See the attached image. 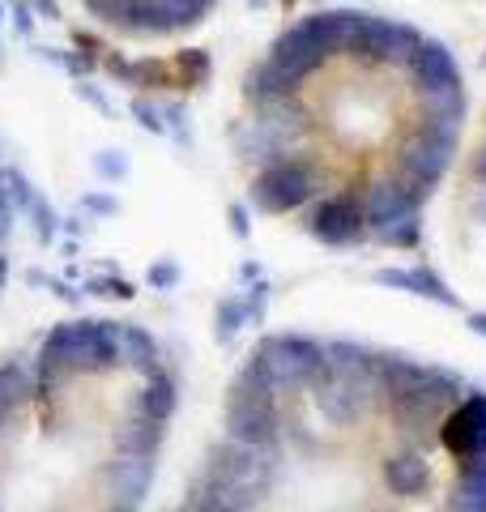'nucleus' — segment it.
Returning a JSON list of instances; mask_svg holds the SVG:
<instances>
[{
	"mask_svg": "<svg viewBox=\"0 0 486 512\" xmlns=\"http://www.w3.org/2000/svg\"><path fill=\"white\" fill-rule=\"evenodd\" d=\"M469 180H474V214L478 222H486V133L478 141V150H474V163H469Z\"/></svg>",
	"mask_w": 486,
	"mask_h": 512,
	"instance_id": "15",
	"label": "nucleus"
},
{
	"mask_svg": "<svg viewBox=\"0 0 486 512\" xmlns=\"http://www.w3.org/2000/svg\"><path fill=\"white\" fill-rule=\"evenodd\" d=\"M0 431H5V419H0Z\"/></svg>",
	"mask_w": 486,
	"mask_h": 512,
	"instance_id": "21",
	"label": "nucleus"
},
{
	"mask_svg": "<svg viewBox=\"0 0 486 512\" xmlns=\"http://www.w3.org/2000/svg\"><path fill=\"white\" fill-rule=\"evenodd\" d=\"M469 329L482 333V338H486V316H482V312H478V316H469Z\"/></svg>",
	"mask_w": 486,
	"mask_h": 512,
	"instance_id": "20",
	"label": "nucleus"
},
{
	"mask_svg": "<svg viewBox=\"0 0 486 512\" xmlns=\"http://www.w3.org/2000/svg\"><path fill=\"white\" fill-rule=\"evenodd\" d=\"M175 512H231V508L218 504V500H209V495H201V491H188L184 504L175 508Z\"/></svg>",
	"mask_w": 486,
	"mask_h": 512,
	"instance_id": "16",
	"label": "nucleus"
},
{
	"mask_svg": "<svg viewBox=\"0 0 486 512\" xmlns=\"http://www.w3.org/2000/svg\"><path fill=\"white\" fill-rule=\"evenodd\" d=\"M111 329H116V359L128 367V372L137 376H154L158 372V342L154 333H145L141 325H116L111 320Z\"/></svg>",
	"mask_w": 486,
	"mask_h": 512,
	"instance_id": "10",
	"label": "nucleus"
},
{
	"mask_svg": "<svg viewBox=\"0 0 486 512\" xmlns=\"http://www.w3.org/2000/svg\"><path fill=\"white\" fill-rule=\"evenodd\" d=\"M90 291H94V295H116V299H128V295H133V286H128L124 278H94V282H90Z\"/></svg>",
	"mask_w": 486,
	"mask_h": 512,
	"instance_id": "17",
	"label": "nucleus"
},
{
	"mask_svg": "<svg viewBox=\"0 0 486 512\" xmlns=\"http://www.w3.org/2000/svg\"><path fill=\"white\" fill-rule=\"evenodd\" d=\"M30 393H35V376H30V367L22 359L0 363V419L9 423V414L30 402Z\"/></svg>",
	"mask_w": 486,
	"mask_h": 512,
	"instance_id": "12",
	"label": "nucleus"
},
{
	"mask_svg": "<svg viewBox=\"0 0 486 512\" xmlns=\"http://www.w3.org/2000/svg\"><path fill=\"white\" fill-rule=\"evenodd\" d=\"M303 227L312 239L329 248H350V244H363L367 239V218H363V205L359 197H320L303 210Z\"/></svg>",
	"mask_w": 486,
	"mask_h": 512,
	"instance_id": "6",
	"label": "nucleus"
},
{
	"mask_svg": "<svg viewBox=\"0 0 486 512\" xmlns=\"http://www.w3.org/2000/svg\"><path fill=\"white\" fill-rule=\"evenodd\" d=\"M435 440L444 444V453L457 461V466L461 461L486 457V393L465 389L461 402L440 419V436Z\"/></svg>",
	"mask_w": 486,
	"mask_h": 512,
	"instance_id": "5",
	"label": "nucleus"
},
{
	"mask_svg": "<svg viewBox=\"0 0 486 512\" xmlns=\"http://www.w3.org/2000/svg\"><path fill=\"white\" fill-rule=\"evenodd\" d=\"M248 299L243 295H226L222 303H218V325H214V333H218V342H231L235 333L248 325Z\"/></svg>",
	"mask_w": 486,
	"mask_h": 512,
	"instance_id": "14",
	"label": "nucleus"
},
{
	"mask_svg": "<svg viewBox=\"0 0 486 512\" xmlns=\"http://www.w3.org/2000/svg\"><path fill=\"white\" fill-rule=\"evenodd\" d=\"M94 22L133 39H167L201 26L222 0H77Z\"/></svg>",
	"mask_w": 486,
	"mask_h": 512,
	"instance_id": "2",
	"label": "nucleus"
},
{
	"mask_svg": "<svg viewBox=\"0 0 486 512\" xmlns=\"http://www.w3.org/2000/svg\"><path fill=\"white\" fill-rule=\"evenodd\" d=\"M175 406H180L175 380L158 367L154 376H145V389H141V397H137V410H141V414H150V419H158V423H171Z\"/></svg>",
	"mask_w": 486,
	"mask_h": 512,
	"instance_id": "13",
	"label": "nucleus"
},
{
	"mask_svg": "<svg viewBox=\"0 0 486 512\" xmlns=\"http://www.w3.org/2000/svg\"><path fill=\"white\" fill-rule=\"evenodd\" d=\"M465 128L452 52L401 18L320 9L290 22L243 77L235 150L261 214L405 184L431 201Z\"/></svg>",
	"mask_w": 486,
	"mask_h": 512,
	"instance_id": "1",
	"label": "nucleus"
},
{
	"mask_svg": "<svg viewBox=\"0 0 486 512\" xmlns=\"http://www.w3.org/2000/svg\"><path fill=\"white\" fill-rule=\"evenodd\" d=\"M226 436L252 448H282L278 389L256 355L239 367V376L226 389Z\"/></svg>",
	"mask_w": 486,
	"mask_h": 512,
	"instance_id": "3",
	"label": "nucleus"
},
{
	"mask_svg": "<svg viewBox=\"0 0 486 512\" xmlns=\"http://www.w3.org/2000/svg\"><path fill=\"white\" fill-rule=\"evenodd\" d=\"M162 436H167V427H162L158 419H150V414L137 410L133 419L116 427L111 444H116V453H124V457H158Z\"/></svg>",
	"mask_w": 486,
	"mask_h": 512,
	"instance_id": "11",
	"label": "nucleus"
},
{
	"mask_svg": "<svg viewBox=\"0 0 486 512\" xmlns=\"http://www.w3.org/2000/svg\"><path fill=\"white\" fill-rule=\"evenodd\" d=\"M384 483L393 495H405V500H418L431 487V457L423 444H405L401 453H393L384 461Z\"/></svg>",
	"mask_w": 486,
	"mask_h": 512,
	"instance_id": "8",
	"label": "nucleus"
},
{
	"mask_svg": "<svg viewBox=\"0 0 486 512\" xmlns=\"http://www.w3.org/2000/svg\"><path fill=\"white\" fill-rule=\"evenodd\" d=\"M111 512H120V508H111Z\"/></svg>",
	"mask_w": 486,
	"mask_h": 512,
	"instance_id": "22",
	"label": "nucleus"
},
{
	"mask_svg": "<svg viewBox=\"0 0 486 512\" xmlns=\"http://www.w3.org/2000/svg\"><path fill=\"white\" fill-rule=\"evenodd\" d=\"M376 282L380 286H393V291H410V295L435 299L440 308H457V295L448 291V282L440 274H431L427 265H414V269H380Z\"/></svg>",
	"mask_w": 486,
	"mask_h": 512,
	"instance_id": "9",
	"label": "nucleus"
},
{
	"mask_svg": "<svg viewBox=\"0 0 486 512\" xmlns=\"http://www.w3.org/2000/svg\"><path fill=\"white\" fill-rule=\"evenodd\" d=\"M154 470H158L154 457H124V453H116V461L103 470L111 508L137 512L145 504V495H150V487H154Z\"/></svg>",
	"mask_w": 486,
	"mask_h": 512,
	"instance_id": "7",
	"label": "nucleus"
},
{
	"mask_svg": "<svg viewBox=\"0 0 486 512\" xmlns=\"http://www.w3.org/2000/svg\"><path fill=\"white\" fill-rule=\"evenodd\" d=\"M261 367L269 372L273 389H312L324 376V346L316 338H303V333H273L261 346L252 350Z\"/></svg>",
	"mask_w": 486,
	"mask_h": 512,
	"instance_id": "4",
	"label": "nucleus"
},
{
	"mask_svg": "<svg viewBox=\"0 0 486 512\" xmlns=\"http://www.w3.org/2000/svg\"><path fill=\"white\" fill-rule=\"evenodd\" d=\"M243 299H248V316H252V320H261V316H265V303H269V286H265V282H256Z\"/></svg>",
	"mask_w": 486,
	"mask_h": 512,
	"instance_id": "18",
	"label": "nucleus"
},
{
	"mask_svg": "<svg viewBox=\"0 0 486 512\" xmlns=\"http://www.w3.org/2000/svg\"><path fill=\"white\" fill-rule=\"evenodd\" d=\"M150 282L158 286V291H171V286L180 282V269H175V265H158V269H150Z\"/></svg>",
	"mask_w": 486,
	"mask_h": 512,
	"instance_id": "19",
	"label": "nucleus"
}]
</instances>
